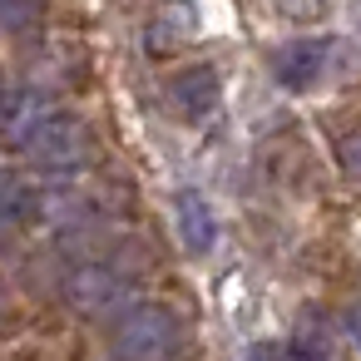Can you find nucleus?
Wrapping results in <instances>:
<instances>
[{"label": "nucleus", "mask_w": 361, "mask_h": 361, "mask_svg": "<svg viewBox=\"0 0 361 361\" xmlns=\"http://www.w3.org/2000/svg\"><path fill=\"white\" fill-rule=\"evenodd\" d=\"M243 361H297V356H287L277 341H257V346H247V356Z\"/></svg>", "instance_id": "6"}, {"label": "nucleus", "mask_w": 361, "mask_h": 361, "mask_svg": "<svg viewBox=\"0 0 361 361\" xmlns=\"http://www.w3.org/2000/svg\"><path fill=\"white\" fill-rule=\"evenodd\" d=\"M331 65V40L326 35H302V40H287L277 50V85L287 90H307L326 75Z\"/></svg>", "instance_id": "2"}, {"label": "nucleus", "mask_w": 361, "mask_h": 361, "mask_svg": "<svg viewBox=\"0 0 361 361\" xmlns=\"http://www.w3.org/2000/svg\"><path fill=\"white\" fill-rule=\"evenodd\" d=\"M65 297H70L80 312H109V307L124 297V282H119L104 262H85V267H75V272H70Z\"/></svg>", "instance_id": "3"}, {"label": "nucleus", "mask_w": 361, "mask_h": 361, "mask_svg": "<svg viewBox=\"0 0 361 361\" xmlns=\"http://www.w3.org/2000/svg\"><path fill=\"white\" fill-rule=\"evenodd\" d=\"M178 228H183L188 252H208V247H213V213H208V203H203L193 188L178 193Z\"/></svg>", "instance_id": "5"}, {"label": "nucleus", "mask_w": 361, "mask_h": 361, "mask_svg": "<svg viewBox=\"0 0 361 361\" xmlns=\"http://www.w3.org/2000/svg\"><path fill=\"white\" fill-rule=\"evenodd\" d=\"M178 346V317L164 302H139L129 307L114 331H109V351L114 361H169Z\"/></svg>", "instance_id": "1"}, {"label": "nucleus", "mask_w": 361, "mask_h": 361, "mask_svg": "<svg viewBox=\"0 0 361 361\" xmlns=\"http://www.w3.org/2000/svg\"><path fill=\"white\" fill-rule=\"evenodd\" d=\"M173 99H178V109H183L188 119H203V114L218 104V75H213V70H188V75H178V80H173Z\"/></svg>", "instance_id": "4"}]
</instances>
